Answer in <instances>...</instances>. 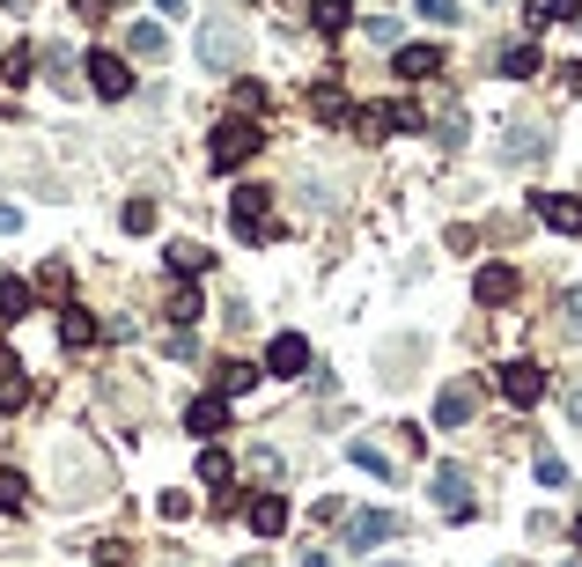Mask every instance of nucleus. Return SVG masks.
Returning a JSON list of instances; mask_svg holds the SVG:
<instances>
[{
  "label": "nucleus",
  "mask_w": 582,
  "mask_h": 567,
  "mask_svg": "<svg viewBox=\"0 0 582 567\" xmlns=\"http://www.w3.org/2000/svg\"><path fill=\"white\" fill-rule=\"evenodd\" d=\"M229 222H237L243 244H266L273 236V192L266 185H237V192H229Z\"/></svg>",
  "instance_id": "nucleus-1"
},
{
  "label": "nucleus",
  "mask_w": 582,
  "mask_h": 567,
  "mask_svg": "<svg viewBox=\"0 0 582 567\" xmlns=\"http://www.w3.org/2000/svg\"><path fill=\"white\" fill-rule=\"evenodd\" d=\"M266 148V133L251 119H229V125H215V170H243L251 155Z\"/></svg>",
  "instance_id": "nucleus-2"
},
{
  "label": "nucleus",
  "mask_w": 582,
  "mask_h": 567,
  "mask_svg": "<svg viewBox=\"0 0 582 567\" xmlns=\"http://www.w3.org/2000/svg\"><path fill=\"white\" fill-rule=\"evenodd\" d=\"M340 531H347V545H362V553H376V545L406 538V516H398V509H362V516H347Z\"/></svg>",
  "instance_id": "nucleus-3"
},
{
  "label": "nucleus",
  "mask_w": 582,
  "mask_h": 567,
  "mask_svg": "<svg viewBox=\"0 0 582 567\" xmlns=\"http://www.w3.org/2000/svg\"><path fill=\"white\" fill-rule=\"evenodd\" d=\"M81 75H89V89H97L103 103H119V97H133V67H125L119 52H89V59H81Z\"/></svg>",
  "instance_id": "nucleus-4"
},
{
  "label": "nucleus",
  "mask_w": 582,
  "mask_h": 567,
  "mask_svg": "<svg viewBox=\"0 0 582 567\" xmlns=\"http://www.w3.org/2000/svg\"><path fill=\"white\" fill-rule=\"evenodd\" d=\"M494 391L509 398V405H538V398H546V369H538V362H502V369H494Z\"/></svg>",
  "instance_id": "nucleus-5"
},
{
  "label": "nucleus",
  "mask_w": 582,
  "mask_h": 567,
  "mask_svg": "<svg viewBox=\"0 0 582 567\" xmlns=\"http://www.w3.org/2000/svg\"><path fill=\"white\" fill-rule=\"evenodd\" d=\"M221 427H229V398H193V405H185V435H199V443H215Z\"/></svg>",
  "instance_id": "nucleus-6"
},
{
  "label": "nucleus",
  "mask_w": 582,
  "mask_h": 567,
  "mask_svg": "<svg viewBox=\"0 0 582 567\" xmlns=\"http://www.w3.org/2000/svg\"><path fill=\"white\" fill-rule=\"evenodd\" d=\"M266 369H273V376H303V369H310V340H303V332H273Z\"/></svg>",
  "instance_id": "nucleus-7"
},
{
  "label": "nucleus",
  "mask_w": 582,
  "mask_h": 567,
  "mask_svg": "<svg viewBox=\"0 0 582 567\" xmlns=\"http://www.w3.org/2000/svg\"><path fill=\"white\" fill-rule=\"evenodd\" d=\"M538 207V222L546 229H560V236H582V199H560V192H538L531 199Z\"/></svg>",
  "instance_id": "nucleus-8"
},
{
  "label": "nucleus",
  "mask_w": 582,
  "mask_h": 567,
  "mask_svg": "<svg viewBox=\"0 0 582 567\" xmlns=\"http://www.w3.org/2000/svg\"><path fill=\"white\" fill-rule=\"evenodd\" d=\"M436 509H442V516H458V523L472 516V487H464V471H458V465H442V471H436Z\"/></svg>",
  "instance_id": "nucleus-9"
},
{
  "label": "nucleus",
  "mask_w": 582,
  "mask_h": 567,
  "mask_svg": "<svg viewBox=\"0 0 582 567\" xmlns=\"http://www.w3.org/2000/svg\"><path fill=\"white\" fill-rule=\"evenodd\" d=\"M251 531H259V538H281V531H288V493H251Z\"/></svg>",
  "instance_id": "nucleus-10"
},
{
  "label": "nucleus",
  "mask_w": 582,
  "mask_h": 567,
  "mask_svg": "<svg viewBox=\"0 0 582 567\" xmlns=\"http://www.w3.org/2000/svg\"><path fill=\"white\" fill-rule=\"evenodd\" d=\"M472 296L494 310V302H516V266H480L472 273Z\"/></svg>",
  "instance_id": "nucleus-11"
},
{
  "label": "nucleus",
  "mask_w": 582,
  "mask_h": 567,
  "mask_svg": "<svg viewBox=\"0 0 582 567\" xmlns=\"http://www.w3.org/2000/svg\"><path fill=\"white\" fill-rule=\"evenodd\" d=\"M472 413H480V391H472V383H450V391L436 398V427H464Z\"/></svg>",
  "instance_id": "nucleus-12"
},
{
  "label": "nucleus",
  "mask_w": 582,
  "mask_h": 567,
  "mask_svg": "<svg viewBox=\"0 0 582 567\" xmlns=\"http://www.w3.org/2000/svg\"><path fill=\"white\" fill-rule=\"evenodd\" d=\"M436 75H442L436 45H398V81H436Z\"/></svg>",
  "instance_id": "nucleus-13"
},
{
  "label": "nucleus",
  "mask_w": 582,
  "mask_h": 567,
  "mask_svg": "<svg viewBox=\"0 0 582 567\" xmlns=\"http://www.w3.org/2000/svg\"><path fill=\"white\" fill-rule=\"evenodd\" d=\"M23 405H30V376L15 354H0V413H23Z\"/></svg>",
  "instance_id": "nucleus-14"
},
{
  "label": "nucleus",
  "mask_w": 582,
  "mask_h": 567,
  "mask_svg": "<svg viewBox=\"0 0 582 567\" xmlns=\"http://www.w3.org/2000/svg\"><path fill=\"white\" fill-rule=\"evenodd\" d=\"M310 111H317L325 125H347V119H354V103H347V89H332V81H317V89H310Z\"/></svg>",
  "instance_id": "nucleus-15"
},
{
  "label": "nucleus",
  "mask_w": 582,
  "mask_h": 567,
  "mask_svg": "<svg viewBox=\"0 0 582 567\" xmlns=\"http://www.w3.org/2000/svg\"><path fill=\"white\" fill-rule=\"evenodd\" d=\"M354 125H362V141H391V133H398V103H362Z\"/></svg>",
  "instance_id": "nucleus-16"
},
{
  "label": "nucleus",
  "mask_w": 582,
  "mask_h": 567,
  "mask_svg": "<svg viewBox=\"0 0 582 567\" xmlns=\"http://www.w3.org/2000/svg\"><path fill=\"white\" fill-rule=\"evenodd\" d=\"M125 52H133V59H163L171 37H163V23H133V30H125Z\"/></svg>",
  "instance_id": "nucleus-17"
},
{
  "label": "nucleus",
  "mask_w": 582,
  "mask_h": 567,
  "mask_svg": "<svg viewBox=\"0 0 582 567\" xmlns=\"http://www.w3.org/2000/svg\"><path fill=\"white\" fill-rule=\"evenodd\" d=\"M59 340L67 346H97V318H89L81 302H67V310H59Z\"/></svg>",
  "instance_id": "nucleus-18"
},
{
  "label": "nucleus",
  "mask_w": 582,
  "mask_h": 567,
  "mask_svg": "<svg viewBox=\"0 0 582 567\" xmlns=\"http://www.w3.org/2000/svg\"><path fill=\"white\" fill-rule=\"evenodd\" d=\"M30 302H37V288H30V280H0V318H8V324H23Z\"/></svg>",
  "instance_id": "nucleus-19"
},
{
  "label": "nucleus",
  "mask_w": 582,
  "mask_h": 567,
  "mask_svg": "<svg viewBox=\"0 0 582 567\" xmlns=\"http://www.w3.org/2000/svg\"><path fill=\"white\" fill-rule=\"evenodd\" d=\"M502 75H509V81L538 75V45H531V37H516V45H502Z\"/></svg>",
  "instance_id": "nucleus-20"
},
{
  "label": "nucleus",
  "mask_w": 582,
  "mask_h": 567,
  "mask_svg": "<svg viewBox=\"0 0 582 567\" xmlns=\"http://www.w3.org/2000/svg\"><path fill=\"white\" fill-rule=\"evenodd\" d=\"M259 376H266V369H251V362H221V369H215V391H221V398H237V391H251Z\"/></svg>",
  "instance_id": "nucleus-21"
},
{
  "label": "nucleus",
  "mask_w": 582,
  "mask_h": 567,
  "mask_svg": "<svg viewBox=\"0 0 582 567\" xmlns=\"http://www.w3.org/2000/svg\"><path fill=\"white\" fill-rule=\"evenodd\" d=\"M310 23L325 30V37H340V30L354 23V0H317V8H310Z\"/></svg>",
  "instance_id": "nucleus-22"
},
{
  "label": "nucleus",
  "mask_w": 582,
  "mask_h": 567,
  "mask_svg": "<svg viewBox=\"0 0 582 567\" xmlns=\"http://www.w3.org/2000/svg\"><path fill=\"white\" fill-rule=\"evenodd\" d=\"M207 266H215V251H207V244H171V273H185V280H199Z\"/></svg>",
  "instance_id": "nucleus-23"
},
{
  "label": "nucleus",
  "mask_w": 582,
  "mask_h": 567,
  "mask_svg": "<svg viewBox=\"0 0 582 567\" xmlns=\"http://www.w3.org/2000/svg\"><path fill=\"white\" fill-rule=\"evenodd\" d=\"M119 229H125V236H147V229H155V199H125V207H119Z\"/></svg>",
  "instance_id": "nucleus-24"
},
{
  "label": "nucleus",
  "mask_w": 582,
  "mask_h": 567,
  "mask_svg": "<svg viewBox=\"0 0 582 567\" xmlns=\"http://www.w3.org/2000/svg\"><path fill=\"white\" fill-rule=\"evenodd\" d=\"M229 479H237V465H229V449H207V457H199V487L215 493V487H229Z\"/></svg>",
  "instance_id": "nucleus-25"
},
{
  "label": "nucleus",
  "mask_w": 582,
  "mask_h": 567,
  "mask_svg": "<svg viewBox=\"0 0 582 567\" xmlns=\"http://www.w3.org/2000/svg\"><path fill=\"white\" fill-rule=\"evenodd\" d=\"M0 509H8V516H23V509H30V479H23V471H0Z\"/></svg>",
  "instance_id": "nucleus-26"
},
{
  "label": "nucleus",
  "mask_w": 582,
  "mask_h": 567,
  "mask_svg": "<svg viewBox=\"0 0 582 567\" xmlns=\"http://www.w3.org/2000/svg\"><path fill=\"white\" fill-rule=\"evenodd\" d=\"M199 318V288L193 280H185V273H177V296H171V324H193Z\"/></svg>",
  "instance_id": "nucleus-27"
},
{
  "label": "nucleus",
  "mask_w": 582,
  "mask_h": 567,
  "mask_svg": "<svg viewBox=\"0 0 582 567\" xmlns=\"http://www.w3.org/2000/svg\"><path fill=\"white\" fill-rule=\"evenodd\" d=\"M413 8H420V23H436V30H450V23L464 15L458 0H413Z\"/></svg>",
  "instance_id": "nucleus-28"
},
{
  "label": "nucleus",
  "mask_w": 582,
  "mask_h": 567,
  "mask_svg": "<svg viewBox=\"0 0 582 567\" xmlns=\"http://www.w3.org/2000/svg\"><path fill=\"white\" fill-rule=\"evenodd\" d=\"M229 52H237V37H229V30H207V37H199V59H207V67H221Z\"/></svg>",
  "instance_id": "nucleus-29"
},
{
  "label": "nucleus",
  "mask_w": 582,
  "mask_h": 567,
  "mask_svg": "<svg viewBox=\"0 0 582 567\" xmlns=\"http://www.w3.org/2000/svg\"><path fill=\"white\" fill-rule=\"evenodd\" d=\"M347 457H354V465H362L369 479H391V457H384V449H369V443H354V449H347Z\"/></svg>",
  "instance_id": "nucleus-30"
},
{
  "label": "nucleus",
  "mask_w": 582,
  "mask_h": 567,
  "mask_svg": "<svg viewBox=\"0 0 582 567\" xmlns=\"http://www.w3.org/2000/svg\"><path fill=\"white\" fill-rule=\"evenodd\" d=\"M538 487H568V465H560L553 449H538Z\"/></svg>",
  "instance_id": "nucleus-31"
},
{
  "label": "nucleus",
  "mask_w": 582,
  "mask_h": 567,
  "mask_svg": "<svg viewBox=\"0 0 582 567\" xmlns=\"http://www.w3.org/2000/svg\"><path fill=\"white\" fill-rule=\"evenodd\" d=\"M0 67H8V81H30V67H37V52H30V45H15L8 59H0Z\"/></svg>",
  "instance_id": "nucleus-32"
},
{
  "label": "nucleus",
  "mask_w": 582,
  "mask_h": 567,
  "mask_svg": "<svg viewBox=\"0 0 582 567\" xmlns=\"http://www.w3.org/2000/svg\"><path fill=\"white\" fill-rule=\"evenodd\" d=\"M560 324H568V340H582V296H575V288L560 296Z\"/></svg>",
  "instance_id": "nucleus-33"
},
{
  "label": "nucleus",
  "mask_w": 582,
  "mask_h": 567,
  "mask_svg": "<svg viewBox=\"0 0 582 567\" xmlns=\"http://www.w3.org/2000/svg\"><path fill=\"white\" fill-rule=\"evenodd\" d=\"M538 15H546V23H575L582 0H538Z\"/></svg>",
  "instance_id": "nucleus-34"
},
{
  "label": "nucleus",
  "mask_w": 582,
  "mask_h": 567,
  "mask_svg": "<svg viewBox=\"0 0 582 567\" xmlns=\"http://www.w3.org/2000/svg\"><path fill=\"white\" fill-rule=\"evenodd\" d=\"M295 567H332V553H325V545H310V553H303Z\"/></svg>",
  "instance_id": "nucleus-35"
},
{
  "label": "nucleus",
  "mask_w": 582,
  "mask_h": 567,
  "mask_svg": "<svg viewBox=\"0 0 582 567\" xmlns=\"http://www.w3.org/2000/svg\"><path fill=\"white\" fill-rule=\"evenodd\" d=\"M568 420H575V427H582V383H575V391H568Z\"/></svg>",
  "instance_id": "nucleus-36"
},
{
  "label": "nucleus",
  "mask_w": 582,
  "mask_h": 567,
  "mask_svg": "<svg viewBox=\"0 0 582 567\" xmlns=\"http://www.w3.org/2000/svg\"><path fill=\"white\" fill-rule=\"evenodd\" d=\"M155 8H163V15H185V0H155Z\"/></svg>",
  "instance_id": "nucleus-37"
},
{
  "label": "nucleus",
  "mask_w": 582,
  "mask_h": 567,
  "mask_svg": "<svg viewBox=\"0 0 582 567\" xmlns=\"http://www.w3.org/2000/svg\"><path fill=\"white\" fill-rule=\"evenodd\" d=\"M0 8H30V0H0Z\"/></svg>",
  "instance_id": "nucleus-38"
},
{
  "label": "nucleus",
  "mask_w": 582,
  "mask_h": 567,
  "mask_svg": "<svg viewBox=\"0 0 582 567\" xmlns=\"http://www.w3.org/2000/svg\"><path fill=\"white\" fill-rule=\"evenodd\" d=\"M237 567H266V560H237Z\"/></svg>",
  "instance_id": "nucleus-39"
},
{
  "label": "nucleus",
  "mask_w": 582,
  "mask_h": 567,
  "mask_svg": "<svg viewBox=\"0 0 582 567\" xmlns=\"http://www.w3.org/2000/svg\"><path fill=\"white\" fill-rule=\"evenodd\" d=\"M575 545H582V523H575Z\"/></svg>",
  "instance_id": "nucleus-40"
}]
</instances>
